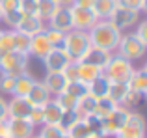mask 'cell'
Here are the masks:
<instances>
[{"label":"cell","mask_w":147,"mask_h":138,"mask_svg":"<svg viewBox=\"0 0 147 138\" xmlns=\"http://www.w3.org/2000/svg\"><path fill=\"white\" fill-rule=\"evenodd\" d=\"M121 34H123L121 30H117L110 21H108V19L97 21L90 30H88L91 47L102 49V51H106V52H115V51H117Z\"/></svg>","instance_id":"6da1fadb"},{"label":"cell","mask_w":147,"mask_h":138,"mask_svg":"<svg viewBox=\"0 0 147 138\" xmlns=\"http://www.w3.org/2000/svg\"><path fill=\"white\" fill-rule=\"evenodd\" d=\"M61 49L65 51L67 58L71 62H82L86 58V54L91 49V41L88 32L84 30H71L63 36V41H61Z\"/></svg>","instance_id":"7a4b0ae2"},{"label":"cell","mask_w":147,"mask_h":138,"mask_svg":"<svg viewBox=\"0 0 147 138\" xmlns=\"http://www.w3.org/2000/svg\"><path fill=\"white\" fill-rule=\"evenodd\" d=\"M132 71H134L132 62L123 58L121 54H114V52H112L108 64L102 69V73L108 76L110 82H127L132 75Z\"/></svg>","instance_id":"3957f363"},{"label":"cell","mask_w":147,"mask_h":138,"mask_svg":"<svg viewBox=\"0 0 147 138\" xmlns=\"http://www.w3.org/2000/svg\"><path fill=\"white\" fill-rule=\"evenodd\" d=\"M147 51V45L140 37L136 36L134 32H127V34H121V39H119V45H117V54H121L123 58L130 60V62H136V60H142Z\"/></svg>","instance_id":"277c9868"},{"label":"cell","mask_w":147,"mask_h":138,"mask_svg":"<svg viewBox=\"0 0 147 138\" xmlns=\"http://www.w3.org/2000/svg\"><path fill=\"white\" fill-rule=\"evenodd\" d=\"M129 114L130 110L125 108V106H115L114 110H112L108 116L102 118V129H100V136L102 138H108V136H117L119 131L123 129V125H125V121L129 120Z\"/></svg>","instance_id":"5b68a950"},{"label":"cell","mask_w":147,"mask_h":138,"mask_svg":"<svg viewBox=\"0 0 147 138\" xmlns=\"http://www.w3.org/2000/svg\"><path fill=\"white\" fill-rule=\"evenodd\" d=\"M28 62L30 56L24 52H0V73H7V75H21V73L28 71Z\"/></svg>","instance_id":"8992f818"},{"label":"cell","mask_w":147,"mask_h":138,"mask_svg":"<svg viewBox=\"0 0 147 138\" xmlns=\"http://www.w3.org/2000/svg\"><path fill=\"white\" fill-rule=\"evenodd\" d=\"M140 13L142 11H138V9H129V7H123V6H115L114 13L110 15L108 21H110L117 30L123 32V30H129V28H132L134 24H138Z\"/></svg>","instance_id":"52a82bcc"},{"label":"cell","mask_w":147,"mask_h":138,"mask_svg":"<svg viewBox=\"0 0 147 138\" xmlns=\"http://www.w3.org/2000/svg\"><path fill=\"white\" fill-rule=\"evenodd\" d=\"M115 138H145V120L142 114L130 110L129 120L125 121L123 129Z\"/></svg>","instance_id":"ba28073f"},{"label":"cell","mask_w":147,"mask_h":138,"mask_svg":"<svg viewBox=\"0 0 147 138\" xmlns=\"http://www.w3.org/2000/svg\"><path fill=\"white\" fill-rule=\"evenodd\" d=\"M69 7H71L73 30H84V32H88L99 21L95 17L93 9H90V7H76V6H69Z\"/></svg>","instance_id":"9c48e42d"},{"label":"cell","mask_w":147,"mask_h":138,"mask_svg":"<svg viewBox=\"0 0 147 138\" xmlns=\"http://www.w3.org/2000/svg\"><path fill=\"white\" fill-rule=\"evenodd\" d=\"M41 62H43L47 73H61L71 64V60L67 58V54H65V51L61 47H52V51H50Z\"/></svg>","instance_id":"30bf717a"},{"label":"cell","mask_w":147,"mask_h":138,"mask_svg":"<svg viewBox=\"0 0 147 138\" xmlns=\"http://www.w3.org/2000/svg\"><path fill=\"white\" fill-rule=\"evenodd\" d=\"M30 110H32V103L26 97L11 95V99L7 101V118H13V120H28Z\"/></svg>","instance_id":"8fae6325"},{"label":"cell","mask_w":147,"mask_h":138,"mask_svg":"<svg viewBox=\"0 0 147 138\" xmlns=\"http://www.w3.org/2000/svg\"><path fill=\"white\" fill-rule=\"evenodd\" d=\"M47 26H50V28H56V30H60V32H63V34L71 32V30H73L71 7H69V6H60L56 9V13L49 19Z\"/></svg>","instance_id":"7c38bea8"},{"label":"cell","mask_w":147,"mask_h":138,"mask_svg":"<svg viewBox=\"0 0 147 138\" xmlns=\"http://www.w3.org/2000/svg\"><path fill=\"white\" fill-rule=\"evenodd\" d=\"M50 51H52V45H50V41L47 39V36H45L43 32H39V34H36V36L30 37L28 56H34V58H37V60H43Z\"/></svg>","instance_id":"4fadbf2b"},{"label":"cell","mask_w":147,"mask_h":138,"mask_svg":"<svg viewBox=\"0 0 147 138\" xmlns=\"http://www.w3.org/2000/svg\"><path fill=\"white\" fill-rule=\"evenodd\" d=\"M7 131L9 138H32L36 135V127L28 120H13V118H7Z\"/></svg>","instance_id":"5bb4252c"},{"label":"cell","mask_w":147,"mask_h":138,"mask_svg":"<svg viewBox=\"0 0 147 138\" xmlns=\"http://www.w3.org/2000/svg\"><path fill=\"white\" fill-rule=\"evenodd\" d=\"M45 26H47V22H43L37 15H24L22 21L19 22V26L15 30H19V32L26 34L28 37H32V36H36V34L43 32Z\"/></svg>","instance_id":"9a60e30c"},{"label":"cell","mask_w":147,"mask_h":138,"mask_svg":"<svg viewBox=\"0 0 147 138\" xmlns=\"http://www.w3.org/2000/svg\"><path fill=\"white\" fill-rule=\"evenodd\" d=\"M41 82L45 84L49 93L54 95V97L58 93H61V91H65V86H67V78L63 76V73H47Z\"/></svg>","instance_id":"2e32d148"},{"label":"cell","mask_w":147,"mask_h":138,"mask_svg":"<svg viewBox=\"0 0 147 138\" xmlns=\"http://www.w3.org/2000/svg\"><path fill=\"white\" fill-rule=\"evenodd\" d=\"M26 99L32 103V106H43L49 99H52V95L49 93V90L45 88V84L41 82V80H36L34 86H32V90H30L28 95H26Z\"/></svg>","instance_id":"e0dca14e"},{"label":"cell","mask_w":147,"mask_h":138,"mask_svg":"<svg viewBox=\"0 0 147 138\" xmlns=\"http://www.w3.org/2000/svg\"><path fill=\"white\" fill-rule=\"evenodd\" d=\"M110 80L104 73H100L95 80H91L88 84V93L95 99H102V97H108V90H110Z\"/></svg>","instance_id":"ac0fdd59"},{"label":"cell","mask_w":147,"mask_h":138,"mask_svg":"<svg viewBox=\"0 0 147 138\" xmlns=\"http://www.w3.org/2000/svg\"><path fill=\"white\" fill-rule=\"evenodd\" d=\"M43 116H45V123L43 125H58L63 116V108L56 103V99H49L43 105Z\"/></svg>","instance_id":"d6986e66"},{"label":"cell","mask_w":147,"mask_h":138,"mask_svg":"<svg viewBox=\"0 0 147 138\" xmlns=\"http://www.w3.org/2000/svg\"><path fill=\"white\" fill-rule=\"evenodd\" d=\"M37 78H34V75L30 71H24L21 75L15 76V88H13V95H19V97H26L28 91L32 90L34 82Z\"/></svg>","instance_id":"ffe728a7"},{"label":"cell","mask_w":147,"mask_h":138,"mask_svg":"<svg viewBox=\"0 0 147 138\" xmlns=\"http://www.w3.org/2000/svg\"><path fill=\"white\" fill-rule=\"evenodd\" d=\"M130 90L134 91H142V93H147V67L142 69H134L130 78L127 80Z\"/></svg>","instance_id":"44dd1931"},{"label":"cell","mask_w":147,"mask_h":138,"mask_svg":"<svg viewBox=\"0 0 147 138\" xmlns=\"http://www.w3.org/2000/svg\"><path fill=\"white\" fill-rule=\"evenodd\" d=\"M76 73H78V80L80 82L90 84L91 80H95L102 71H100L99 67H95V66H91V64H88V62L82 60V62H76Z\"/></svg>","instance_id":"7402d4cb"},{"label":"cell","mask_w":147,"mask_h":138,"mask_svg":"<svg viewBox=\"0 0 147 138\" xmlns=\"http://www.w3.org/2000/svg\"><path fill=\"white\" fill-rule=\"evenodd\" d=\"M110 56H112V52H106V51H102V49H95V47H91V49H90V52L86 54V58H84V62L91 64V66L99 67L100 71H102L104 66L108 64V60H110Z\"/></svg>","instance_id":"603a6c76"},{"label":"cell","mask_w":147,"mask_h":138,"mask_svg":"<svg viewBox=\"0 0 147 138\" xmlns=\"http://www.w3.org/2000/svg\"><path fill=\"white\" fill-rule=\"evenodd\" d=\"M115 6H117V0H95L91 9H93L95 17L99 21H102V19H110V15L114 13Z\"/></svg>","instance_id":"cb8c5ba5"},{"label":"cell","mask_w":147,"mask_h":138,"mask_svg":"<svg viewBox=\"0 0 147 138\" xmlns=\"http://www.w3.org/2000/svg\"><path fill=\"white\" fill-rule=\"evenodd\" d=\"M60 4L56 0H37V17L43 22H49V19L56 13Z\"/></svg>","instance_id":"d4e9b609"},{"label":"cell","mask_w":147,"mask_h":138,"mask_svg":"<svg viewBox=\"0 0 147 138\" xmlns=\"http://www.w3.org/2000/svg\"><path fill=\"white\" fill-rule=\"evenodd\" d=\"M129 84L127 82H112L110 84V90H108V97L115 103V105H123L127 93H129Z\"/></svg>","instance_id":"484cf974"},{"label":"cell","mask_w":147,"mask_h":138,"mask_svg":"<svg viewBox=\"0 0 147 138\" xmlns=\"http://www.w3.org/2000/svg\"><path fill=\"white\" fill-rule=\"evenodd\" d=\"M95 105H97V99L91 97L90 93L84 95L82 99H78L76 101V112L80 114V116H88V114H95Z\"/></svg>","instance_id":"4316f807"},{"label":"cell","mask_w":147,"mask_h":138,"mask_svg":"<svg viewBox=\"0 0 147 138\" xmlns=\"http://www.w3.org/2000/svg\"><path fill=\"white\" fill-rule=\"evenodd\" d=\"M15 51V30H2L0 34V52H13Z\"/></svg>","instance_id":"83f0119b"},{"label":"cell","mask_w":147,"mask_h":138,"mask_svg":"<svg viewBox=\"0 0 147 138\" xmlns=\"http://www.w3.org/2000/svg\"><path fill=\"white\" fill-rule=\"evenodd\" d=\"M37 136L39 138H69L67 131H63L60 125H41Z\"/></svg>","instance_id":"f1b7e54d"},{"label":"cell","mask_w":147,"mask_h":138,"mask_svg":"<svg viewBox=\"0 0 147 138\" xmlns=\"http://www.w3.org/2000/svg\"><path fill=\"white\" fill-rule=\"evenodd\" d=\"M65 91H67L73 99H76V101H78V99H82L84 95H88V84L80 82V80H73V82H67Z\"/></svg>","instance_id":"f546056e"},{"label":"cell","mask_w":147,"mask_h":138,"mask_svg":"<svg viewBox=\"0 0 147 138\" xmlns=\"http://www.w3.org/2000/svg\"><path fill=\"white\" fill-rule=\"evenodd\" d=\"M80 120H82V116H80L76 110H63V116H61V120H60L58 125H60L63 131H69V129H71L76 121H80Z\"/></svg>","instance_id":"4dcf8cb0"},{"label":"cell","mask_w":147,"mask_h":138,"mask_svg":"<svg viewBox=\"0 0 147 138\" xmlns=\"http://www.w3.org/2000/svg\"><path fill=\"white\" fill-rule=\"evenodd\" d=\"M115 106H119V105H115L110 97L97 99V105H95V114H97L99 118H104V116H108V114H110Z\"/></svg>","instance_id":"1f68e13d"},{"label":"cell","mask_w":147,"mask_h":138,"mask_svg":"<svg viewBox=\"0 0 147 138\" xmlns=\"http://www.w3.org/2000/svg\"><path fill=\"white\" fill-rule=\"evenodd\" d=\"M90 135H93V133H91L90 127L84 123V120L76 121V123L67 131V136H69V138H88Z\"/></svg>","instance_id":"d6a6232c"},{"label":"cell","mask_w":147,"mask_h":138,"mask_svg":"<svg viewBox=\"0 0 147 138\" xmlns=\"http://www.w3.org/2000/svg\"><path fill=\"white\" fill-rule=\"evenodd\" d=\"M15 76L7 73H0V95H13Z\"/></svg>","instance_id":"836d02e7"},{"label":"cell","mask_w":147,"mask_h":138,"mask_svg":"<svg viewBox=\"0 0 147 138\" xmlns=\"http://www.w3.org/2000/svg\"><path fill=\"white\" fill-rule=\"evenodd\" d=\"M145 93H142V91H134V90H129V93H127L125 101H123L121 106H125V108H136V106L142 105V101H144Z\"/></svg>","instance_id":"e575fe53"},{"label":"cell","mask_w":147,"mask_h":138,"mask_svg":"<svg viewBox=\"0 0 147 138\" xmlns=\"http://www.w3.org/2000/svg\"><path fill=\"white\" fill-rule=\"evenodd\" d=\"M43 34L47 36V39L50 41L52 47H61V41H63V36H65L63 32H60V30H56V28H50V26H45Z\"/></svg>","instance_id":"d590c367"},{"label":"cell","mask_w":147,"mask_h":138,"mask_svg":"<svg viewBox=\"0 0 147 138\" xmlns=\"http://www.w3.org/2000/svg\"><path fill=\"white\" fill-rule=\"evenodd\" d=\"M84 123L90 127V131L93 135H100V129H102V118H99L97 114H88V116L82 118Z\"/></svg>","instance_id":"8d00e7d4"},{"label":"cell","mask_w":147,"mask_h":138,"mask_svg":"<svg viewBox=\"0 0 147 138\" xmlns=\"http://www.w3.org/2000/svg\"><path fill=\"white\" fill-rule=\"evenodd\" d=\"M56 103L61 106L63 110H76V99H73L71 95L67 93V91H61V93H58L56 97Z\"/></svg>","instance_id":"74e56055"},{"label":"cell","mask_w":147,"mask_h":138,"mask_svg":"<svg viewBox=\"0 0 147 138\" xmlns=\"http://www.w3.org/2000/svg\"><path fill=\"white\" fill-rule=\"evenodd\" d=\"M28 47H30V37L26 34L19 32V30H15V51L28 54Z\"/></svg>","instance_id":"f35d334b"},{"label":"cell","mask_w":147,"mask_h":138,"mask_svg":"<svg viewBox=\"0 0 147 138\" xmlns=\"http://www.w3.org/2000/svg\"><path fill=\"white\" fill-rule=\"evenodd\" d=\"M22 17H24V15H22V11L21 9H15V11H9V13H4L2 15V21L6 22L9 28L15 30L19 26V22L22 21Z\"/></svg>","instance_id":"ab89813d"},{"label":"cell","mask_w":147,"mask_h":138,"mask_svg":"<svg viewBox=\"0 0 147 138\" xmlns=\"http://www.w3.org/2000/svg\"><path fill=\"white\" fill-rule=\"evenodd\" d=\"M28 121L34 125V127H41L45 123V116H43V106H32L30 110V116H28Z\"/></svg>","instance_id":"60d3db41"},{"label":"cell","mask_w":147,"mask_h":138,"mask_svg":"<svg viewBox=\"0 0 147 138\" xmlns=\"http://www.w3.org/2000/svg\"><path fill=\"white\" fill-rule=\"evenodd\" d=\"M117 6L129 7V9L144 11V9H145V6H147V0H117Z\"/></svg>","instance_id":"b9f144b4"},{"label":"cell","mask_w":147,"mask_h":138,"mask_svg":"<svg viewBox=\"0 0 147 138\" xmlns=\"http://www.w3.org/2000/svg\"><path fill=\"white\" fill-rule=\"evenodd\" d=\"M22 15H37V0H21Z\"/></svg>","instance_id":"7bdbcfd3"},{"label":"cell","mask_w":147,"mask_h":138,"mask_svg":"<svg viewBox=\"0 0 147 138\" xmlns=\"http://www.w3.org/2000/svg\"><path fill=\"white\" fill-rule=\"evenodd\" d=\"M0 9H2V15L21 9V0H0Z\"/></svg>","instance_id":"ee69618b"},{"label":"cell","mask_w":147,"mask_h":138,"mask_svg":"<svg viewBox=\"0 0 147 138\" xmlns=\"http://www.w3.org/2000/svg\"><path fill=\"white\" fill-rule=\"evenodd\" d=\"M63 76L67 78V82H73V80H78V73H76V64L75 62H71L67 67L63 69Z\"/></svg>","instance_id":"f6af8a7d"},{"label":"cell","mask_w":147,"mask_h":138,"mask_svg":"<svg viewBox=\"0 0 147 138\" xmlns=\"http://www.w3.org/2000/svg\"><path fill=\"white\" fill-rule=\"evenodd\" d=\"M134 34L147 45V21H138V28H136Z\"/></svg>","instance_id":"bcb514c9"},{"label":"cell","mask_w":147,"mask_h":138,"mask_svg":"<svg viewBox=\"0 0 147 138\" xmlns=\"http://www.w3.org/2000/svg\"><path fill=\"white\" fill-rule=\"evenodd\" d=\"M7 120V101L0 95V121Z\"/></svg>","instance_id":"7dc6e473"},{"label":"cell","mask_w":147,"mask_h":138,"mask_svg":"<svg viewBox=\"0 0 147 138\" xmlns=\"http://www.w3.org/2000/svg\"><path fill=\"white\" fill-rule=\"evenodd\" d=\"M93 2H95V0H73L71 6H76V7H90V9H91Z\"/></svg>","instance_id":"c3c4849f"},{"label":"cell","mask_w":147,"mask_h":138,"mask_svg":"<svg viewBox=\"0 0 147 138\" xmlns=\"http://www.w3.org/2000/svg\"><path fill=\"white\" fill-rule=\"evenodd\" d=\"M0 136H9V131H7V120L0 121Z\"/></svg>","instance_id":"681fc988"},{"label":"cell","mask_w":147,"mask_h":138,"mask_svg":"<svg viewBox=\"0 0 147 138\" xmlns=\"http://www.w3.org/2000/svg\"><path fill=\"white\" fill-rule=\"evenodd\" d=\"M58 4H60V6H71L73 4V0H56Z\"/></svg>","instance_id":"f907efd6"},{"label":"cell","mask_w":147,"mask_h":138,"mask_svg":"<svg viewBox=\"0 0 147 138\" xmlns=\"http://www.w3.org/2000/svg\"><path fill=\"white\" fill-rule=\"evenodd\" d=\"M88 138H102V136H100V135H90Z\"/></svg>","instance_id":"816d5d0a"},{"label":"cell","mask_w":147,"mask_h":138,"mask_svg":"<svg viewBox=\"0 0 147 138\" xmlns=\"http://www.w3.org/2000/svg\"><path fill=\"white\" fill-rule=\"evenodd\" d=\"M0 21H2V9H0Z\"/></svg>","instance_id":"f5cc1de1"},{"label":"cell","mask_w":147,"mask_h":138,"mask_svg":"<svg viewBox=\"0 0 147 138\" xmlns=\"http://www.w3.org/2000/svg\"><path fill=\"white\" fill-rule=\"evenodd\" d=\"M32 138H39V136H37V135H34V136H32Z\"/></svg>","instance_id":"db71d44e"},{"label":"cell","mask_w":147,"mask_h":138,"mask_svg":"<svg viewBox=\"0 0 147 138\" xmlns=\"http://www.w3.org/2000/svg\"><path fill=\"white\" fill-rule=\"evenodd\" d=\"M0 138H9V136H0Z\"/></svg>","instance_id":"11a10c76"},{"label":"cell","mask_w":147,"mask_h":138,"mask_svg":"<svg viewBox=\"0 0 147 138\" xmlns=\"http://www.w3.org/2000/svg\"><path fill=\"white\" fill-rule=\"evenodd\" d=\"M0 34H2V30H0Z\"/></svg>","instance_id":"9f6ffc18"}]
</instances>
